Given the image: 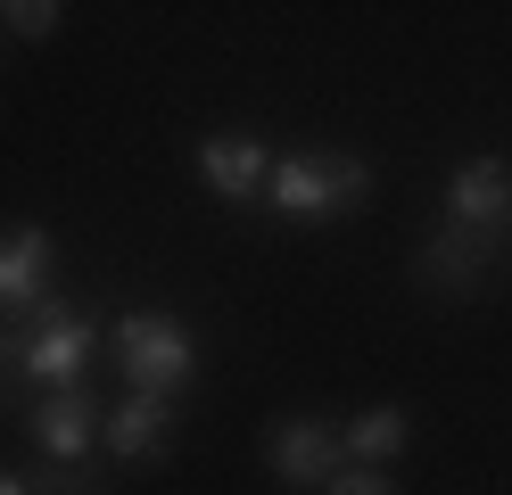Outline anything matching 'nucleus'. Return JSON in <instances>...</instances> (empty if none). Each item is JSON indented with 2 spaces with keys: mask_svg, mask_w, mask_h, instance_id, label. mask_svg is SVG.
Returning <instances> with one entry per match:
<instances>
[{
  "mask_svg": "<svg viewBox=\"0 0 512 495\" xmlns=\"http://www.w3.org/2000/svg\"><path fill=\"white\" fill-rule=\"evenodd\" d=\"M273 215L281 223H347L372 198V165L356 149H290L273 157Z\"/></svg>",
  "mask_w": 512,
  "mask_h": 495,
  "instance_id": "obj_1",
  "label": "nucleus"
},
{
  "mask_svg": "<svg viewBox=\"0 0 512 495\" xmlns=\"http://www.w3.org/2000/svg\"><path fill=\"white\" fill-rule=\"evenodd\" d=\"M9 347H17V380L83 388V363H91V347H100V322L75 314L67 297H42V306L9 330Z\"/></svg>",
  "mask_w": 512,
  "mask_h": 495,
  "instance_id": "obj_2",
  "label": "nucleus"
},
{
  "mask_svg": "<svg viewBox=\"0 0 512 495\" xmlns=\"http://www.w3.org/2000/svg\"><path fill=\"white\" fill-rule=\"evenodd\" d=\"M108 347L124 363V388H149V396H174L182 380H199V339L174 322V314H124L108 330Z\"/></svg>",
  "mask_w": 512,
  "mask_h": 495,
  "instance_id": "obj_3",
  "label": "nucleus"
},
{
  "mask_svg": "<svg viewBox=\"0 0 512 495\" xmlns=\"http://www.w3.org/2000/svg\"><path fill=\"white\" fill-rule=\"evenodd\" d=\"M512 256V231H471V223H438L422 248H413V281L430 297H479Z\"/></svg>",
  "mask_w": 512,
  "mask_h": 495,
  "instance_id": "obj_4",
  "label": "nucleus"
},
{
  "mask_svg": "<svg viewBox=\"0 0 512 495\" xmlns=\"http://www.w3.org/2000/svg\"><path fill=\"white\" fill-rule=\"evenodd\" d=\"M265 454H273V479H281V487H298V495L331 487V479L347 471V438H339L331 421H314V413H290V421H273Z\"/></svg>",
  "mask_w": 512,
  "mask_h": 495,
  "instance_id": "obj_5",
  "label": "nucleus"
},
{
  "mask_svg": "<svg viewBox=\"0 0 512 495\" xmlns=\"http://www.w3.org/2000/svg\"><path fill=\"white\" fill-rule=\"evenodd\" d=\"M50 281H58V248H50V231H42V223L0 231V314H17V322H25L42 297H58Z\"/></svg>",
  "mask_w": 512,
  "mask_h": 495,
  "instance_id": "obj_6",
  "label": "nucleus"
},
{
  "mask_svg": "<svg viewBox=\"0 0 512 495\" xmlns=\"http://www.w3.org/2000/svg\"><path fill=\"white\" fill-rule=\"evenodd\" d=\"M446 223L512 231V165L504 157H463L455 174H446Z\"/></svg>",
  "mask_w": 512,
  "mask_h": 495,
  "instance_id": "obj_7",
  "label": "nucleus"
},
{
  "mask_svg": "<svg viewBox=\"0 0 512 495\" xmlns=\"http://www.w3.org/2000/svg\"><path fill=\"white\" fill-rule=\"evenodd\" d=\"M199 182L240 207V198H256L273 182V149L256 141V132H207V141H199Z\"/></svg>",
  "mask_w": 512,
  "mask_h": 495,
  "instance_id": "obj_8",
  "label": "nucleus"
},
{
  "mask_svg": "<svg viewBox=\"0 0 512 495\" xmlns=\"http://www.w3.org/2000/svg\"><path fill=\"white\" fill-rule=\"evenodd\" d=\"M25 429H34V446L58 462V471H75V462L91 454V429H100V405H91L83 388H50L34 413H25Z\"/></svg>",
  "mask_w": 512,
  "mask_h": 495,
  "instance_id": "obj_9",
  "label": "nucleus"
},
{
  "mask_svg": "<svg viewBox=\"0 0 512 495\" xmlns=\"http://www.w3.org/2000/svg\"><path fill=\"white\" fill-rule=\"evenodd\" d=\"M108 446H116V462H157V454L174 446V396L124 388L116 413H108Z\"/></svg>",
  "mask_w": 512,
  "mask_h": 495,
  "instance_id": "obj_10",
  "label": "nucleus"
},
{
  "mask_svg": "<svg viewBox=\"0 0 512 495\" xmlns=\"http://www.w3.org/2000/svg\"><path fill=\"white\" fill-rule=\"evenodd\" d=\"M339 438H347V462H372V471H389V462L405 454V438H413V413H405V405H372V413L347 421Z\"/></svg>",
  "mask_w": 512,
  "mask_h": 495,
  "instance_id": "obj_11",
  "label": "nucleus"
},
{
  "mask_svg": "<svg viewBox=\"0 0 512 495\" xmlns=\"http://www.w3.org/2000/svg\"><path fill=\"white\" fill-rule=\"evenodd\" d=\"M0 25H9L17 42H50V33L67 25V9H58V0H0Z\"/></svg>",
  "mask_w": 512,
  "mask_h": 495,
  "instance_id": "obj_12",
  "label": "nucleus"
},
{
  "mask_svg": "<svg viewBox=\"0 0 512 495\" xmlns=\"http://www.w3.org/2000/svg\"><path fill=\"white\" fill-rule=\"evenodd\" d=\"M323 495H397V479H389V471H372V462H347V471H339Z\"/></svg>",
  "mask_w": 512,
  "mask_h": 495,
  "instance_id": "obj_13",
  "label": "nucleus"
},
{
  "mask_svg": "<svg viewBox=\"0 0 512 495\" xmlns=\"http://www.w3.org/2000/svg\"><path fill=\"white\" fill-rule=\"evenodd\" d=\"M34 495H108V479H91L83 462H75V471H58V462H50V479H34Z\"/></svg>",
  "mask_w": 512,
  "mask_h": 495,
  "instance_id": "obj_14",
  "label": "nucleus"
},
{
  "mask_svg": "<svg viewBox=\"0 0 512 495\" xmlns=\"http://www.w3.org/2000/svg\"><path fill=\"white\" fill-rule=\"evenodd\" d=\"M0 495H34V479H25V471H0Z\"/></svg>",
  "mask_w": 512,
  "mask_h": 495,
  "instance_id": "obj_15",
  "label": "nucleus"
}]
</instances>
